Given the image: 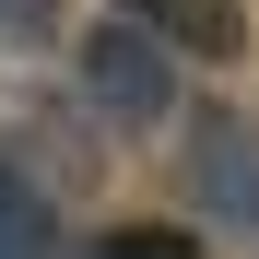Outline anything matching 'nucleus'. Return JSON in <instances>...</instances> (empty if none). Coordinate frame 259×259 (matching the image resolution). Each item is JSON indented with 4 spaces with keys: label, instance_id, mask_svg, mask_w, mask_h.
<instances>
[{
    "label": "nucleus",
    "instance_id": "obj_5",
    "mask_svg": "<svg viewBox=\"0 0 259 259\" xmlns=\"http://www.w3.org/2000/svg\"><path fill=\"white\" fill-rule=\"evenodd\" d=\"M82 259H200V236L189 224H106Z\"/></svg>",
    "mask_w": 259,
    "mask_h": 259
},
{
    "label": "nucleus",
    "instance_id": "obj_1",
    "mask_svg": "<svg viewBox=\"0 0 259 259\" xmlns=\"http://www.w3.org/2000/svg\"><path fill=\"white\" fill-rule=\"evenodd\" d=\"M71 82H82V106L106 130H165L177 118V48L142 35V24H118V12H95L71 35Z\"/></svg>",
    "mask_w": 259,
    "mask_h": 259
},
{
    "label": "nucleus",
    "instance_id": "obj_2",
    "mask_svg": "<svg viewBox=\"0 0 259 259\" xmlns=\"http://www.w3.org/2000/svg\"><path fill=\"white\" fill-rule=\"evenodd\" d=\"M189 200L224 247H259V118H236V106L189 118Z\"/></svg>",
    "mask_w": 259,
    "mask_h": 259
},
{
    "label": "nucleus",
    "instance_id": "obj_4",
    "mask_svg": "<svg viewBox=\"0 0 259 259\" xmlns=\"http://www.w3.org/2000/svg\"><path fill=\"white\" fill-rule=\"evenodd\" d=\"M106 12L142 24V35H177V48H212V59L247 48V12H236V0H106Z\"/></svg>",
    "mask_w": 259,
    "mask_h": 259
},
{
    "label": "nucleus",
    "instance_id": "obj_6",
    "mask_svg": "<svg viewBox=\"0 0 259 259\" xmlns=\"http://www.w3.org/2000/svg\"><path fill=\"white\" fill-rule=\"evenodd\" d=\"M59 35V0H0V59H35Z\"/></svg>",
    "mask_w": 259,
    "mask_h": 259
},
{
    "label": "nucleus",
    "instance_id": "obj_3",
    "mask_svg": "<svg viewBox=\"0 0 259 259\" xmlns=\"http://www.w3.org/2000/svg\"><path fill=\"white\" fill-rule=\"evenodd\" d=\"M0 259H59V200L24 142H0Z\"/></svg>",
    "mask_w": 259,
    "mask_h": 259
}]
</instances>
